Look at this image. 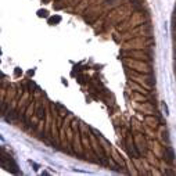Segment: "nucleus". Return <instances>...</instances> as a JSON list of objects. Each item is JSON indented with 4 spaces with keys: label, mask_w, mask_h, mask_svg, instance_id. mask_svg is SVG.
Listing matches in <instances>:
<instances>
[{
    "label": "nucleus",
    "mask_w": 176,
    "mask_h": 176,
    "mask_svg": "<svg viewBox=\"0 0 176 176\" xmlns=\"http://www.w3.org/2000/svg\"><path fill=\"white\" fill-rule=\"evenodd\" d=\"M164 160L167 161L168 164H172L173 160H175V152H173V150H172L171 147H167V148H165V152H164Z\"/></svg>",
    "instance_id": "f257e3e1"
},
{
    "label": "nucleus",
    "mask_w": 176,
    "mask_h": 176,
    "mask_svg": "<svg viewBox=\"0 0 176 176\" xmlns=\"http://www.w3.org/2000/svg\"><path fill=\"white\" fill-rule=\"evenodd\" d=\"M60 21H61V17L56 16V17H53V18H50V20H49V24L50 25H56L57 22H60Z\"/></svg>",
    "instance_id": "f03ea898"
},
{
    "label": "nucleus",
    "mask_w": 176,
    "mask_h": 176,
    "mask_svg": "<svg viewBox=\"0 0 176 176\" xmlns=\"http://www.w3.org/2000/svg\"><path fill=\"white\" fill-rule=\"evenodd\" d=\"M38 117H39L40 119L45 118V107L43 105H39V108H38Z\"/></svg>",
    "instance_id": "7ed1b4c3"
},
{
    "label": "nucleus",
    "mask_w": 176,
    "mask_h": 176,
    "mask_svg": "<svg viewBox=\"0 0 176 176\" xmlns=\"http://www.w3.org/2000/svg\"><path fill=\"white\" fill-rule=\"evenodd\" d=\"M16 118H17L16 111H10V114H8L7 117H6V121H14Z\"/></svg>",
    "instance_id": "20e7f679"
},
{
    "label": "nucleus",
    "mask_w": 176,
    "mask_h": 176,
    "mask_svg": "<svg viewBox=\"0 0 176 176\" xmlns=\"http://www.w3.org/2000/svg\"><path fill=\"white\" fill-rule=\"evenodd\" d=\"M38 16L39 17H47V11H46V10H39V11H38Z\"/></svg>",
    "instance_id": "39448f33"
},
{
    "label": "nucleus",
    "mask_w": 176,
    "mask_h": 176,
    "mask_svg": "<svg viewBox=\"0 0 176 176\" xmlns=\"http://www.w3.org/2000/svg\"><path fill=\"white\" fill-rule=\"evenodd\" d=\"M162 108H164V111H165V115H168L169 112H168V105L165 104V101L162 103Z\"/></svg>",
    "instance_id": "423d86ee"
}]
</instances>
